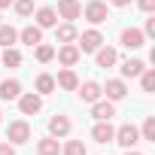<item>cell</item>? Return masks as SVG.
I'll return each instance as SVG.
<instances>
[{"instance_id":"6da1fadb","label":"cell","mask_w":155,"mask_h":155,"mask_svg":"<svg viewBox=\"0 0 155 155\" xmlns=\"http://www.w3.org/2000/svg\"><path fill=\"white\" fill-rule=\"evenodd\" d=\"M104 46V34L97 31V28H88V31H82L79 37H76V49H79L82 55H88V52H97Z\"/></svg>"},{"instance_id":"7a4b0ae2","label":"cell","mask_w":155,"mask_h":155,"mask_svg":"<svg viewBox=\"0 0 155 155\" xmlns=\"http://www.w3.org/2000/svg\"><path fill=\"white\" fill-rule=\"evenodd\" d=\"M31 140V125L25 122V119H15V122H9V128H6V143H12V146H21V143H28Z\"/></svg>"},{"instance_id":"3957f363","label":"cell","mask_w":155,"mask_h":155,"mask_svg":"<svg viewBox=\"0 0 155 155\" xmlns=\"http://www.w3.org/2000/svg\"><path fill=\"white\" fill-rule=\"evenodd\" d=\"M113 143H119L122 149H134V146L140 143V128H134L131 122H128V125H122V128H116Z\"/></svg>"},{"instance_id":"277c9868","label":"cell","mask_w":155,"mask_h":155,"mask_svg":"<svg viewBox=\"0 0 155 155\" xmlns=\"http://www.w3.org/2000/svg\"><path fill=\"white\" fill-rule=\"evenodd\" d=\"M82 15H85L91 25H104V21L110 18V6L104 3V0H88L85 9H82Z\"/></svg>"},{"instance_id":"5b68a950","label":"cell","mask_w":155,"mask_h":155,"mask_svg":"<svg viewBox=\"0 0 155 155\" xmlns=\"http://www.w3.org/2000/svg\"><path fill=\"white\" fill-rule=\"evenodd\" d=\"M18 110H21V116H37L43 110V94H37V91L18 94Z\"/></svg>"},{"instance_id":"8992f818","label":"cell","mask_w":155,"mask_h":155,"mask_svg":"<svg viewBox=\"0 0 155 155\" xmlns=\"http://www.w3.org/2000/svg\"><path fill=\"white\" fill-rule=\"evenodd\" d=\"M55 58L64 64V67H76L82 58V52L76 49V43H61V49H55Z\"/></svg>"},{"instance_id":"52a82bcc","label":"cell","mask_w":155,"mask_h":155,"mask_svg":"<svg viewBox=\"0 0 155 155\" xmlns=\"http://www.w3.org/2000/svg\"><path fill=\"white\" fill-rule=\"evenodd\" d=\"M58 18H64V21H73V18H79L82 15V3L79 0H58Z\"/></svg>"},{"instance_id":"ba28073f","label":"cell","mask_w":155,"mask_h":155,"mask_svg":"<svg viewBox=\"0 0 155 155\" xmlns=\"http://www.w3.org/2000/svg\"><path fill=\"white\" fill-rule=\"evenodd\" d=\"M76 88H79L82 104H94V101L104 97V88H101V82H94V79H88V82H82V85H76Z\"/></svg>"},{"instance_id":"9c48e42d","label":"cell","mask_w":155,"mask_h":155,"mask_svg":"<svg viewBox=\"0 0 155 155\" xmlns=\"http://www.w3.org/2000/svg\"><path fill=\"white\" fill-rule=\"evenodd\" d=\"M104 88V94H107V101H122L125 94H128V85H125V79H107V85H101Z\"/></svg>"},{"instance_id":"30bf717a","label":"cell","mask_w":155,"mask_h":155,"mask_svg":"<svg viewBox=\"0 0 155 155\" xmlns=\"http://www.w3.org/2000/svg\"><path fill=\"white\" fill-rule=\"evenodd\" d=\"M76 85H79V76L73 73V67H64L58 73V79H55V88H64V91H76Z\"/></svg>"},{"instance_id":"8fae6325","label":"cell","mask_w":155,"mask_h":155,"mask_svg":"<svg viewBox=\"0 0 155 155\" xmlns=\"http://www.w3.org/2000/svg\"><path fill=\"white\" fill-rule=\"evenodd\" d=\"M119 40H122V46H125V49H140V46L146 43V37H143V31H140V28H125Z\"/></svg>"},{"instance_id":"7c38bea8","label":"cell","mask_w":155,"mask_h":155,"mask_svg":"<svg viewBox=\"0 0 155 155\" xmlns=\"http://www.w3.org/2000/svg\"><path fill=\"white\" fill-rule=\"evenodd\" d=\"M91 116H94L97 122H107V119H113V116H116V104L101 97V101H94V104H91Z\"/></svg>"},{"instance_id":"4fadbf2b","label":"cell","mask_w":155,"mask_h":155,"mask_svg":"<svg viewBox=\"0 0 155 155\" xmlns=\"http://www.w3.org/2000/svg\"><path fill=\"white\" fill-rule=\"evenodd\" d=\"M70 128H73V125H70L67 116H52V119H49V137H58V140H61V137L70 134Z\"/></svg>"},{"instance_id":"5bb4252c","label":"cell","mask_w":155,"mask_h":155,"mask_svg":"<svg viewBox=\"0 0 155 155\" xmlns=\"http://www.w3.org/2000/svg\"><path fill=\"white\" fill-rule=\"evenodd\" d=\"M18 40L25 43V46H37V43H43V28H37V25H28V28H21L18 31Z\"/></svg>"},{"instance_id":"9a60e30c","label":"cell","mask_w":155,"mask_h":155,"mask_svg":"<svg viewBox=\"0 0 155 155\" xmlns=\"http://www.w3.org/2000/svg\"><path fill=\"white\" fill-rule=\"evenodd\" d=\"M91 137H94L97 143H113V137H116V128L110 125V119H107V122H97V125L91 128Z\"/></svg>"},{"instance_id":"2e32d148","label":"cell","mask_w":155,"mask_h":155,"mask_svg":"<svg viewBox=\"0 0 155 155\" xmlns=\"http://www.w3.org/2000/svg\"><path fill=\"white\" fill-rule=\"evenodd\" d=\"M18 94H21L18 79H3L0 82V101H18Z\"/></svg>"},{"instance_id":"e0dca14e","label":"cell","mask_w":155,"mask_h":155,"mask_svg":"<svg viewBox=\"0 0 155 155\" xmlns=\"http://www.w3.org/2000/svg\"><path fill=\"white\" fill-rule=\"evenodd\" d=\"M79 31L73 28V21H64V25H55V40L58 43H76Z\"/></svg>"},{"instance_id":"ac0fdd59","label":"cell","mask_w":155,"mask_h":155,"mask_svg":"<svg viewBox=\"0 0 155 155\" xmlns=\"http://www.w3.org/2000/svg\"><path fill=\"white\" fill-rule=\"evenodd\" d=\"M55 25H58V12L52 6H40L37 9V28L46 31V28H55Z\"/></svg>"},{"instance_id":"d6986e66","label":"cell","mask_w":155,"mask_h":155,"mask_svg":"<svg viewBox=\"0 0 155 155\" xmlns=\"http://www.w3.org/2000/svg\"><path fill=\"white\" fill-rule=\"evenodd\" d=\"M94 61H97V67H104V70H107V67H113V64L119 61V52H116V49H110V46H101V49L94 52Z\"/></svg>"},{"instance_id":"ffe728a7","label":"cell","mask_w":155,"mask_h":155,"mask_svg":"<svg viewBox=\"0 0 155 155\" xmlns=\"http://www.w3.org/2000/svg\"><path fill=\"white\" fill-rule=\"evenodd\" d=\"M143 70H146V64H143L140 58H128V61H122V76H125V79H137Z\"/></svg>"},{"instance_id":"44dd1931","label":"cell","mask_w":155,"mask_h":155,"mask_svg":"<svg viewBox=\"0 0 155 155\" xmlns=\"http://www.w3.org/2000/svg\"><path fill=\"white\" fill-rule=\"evenodd\" d=\"M37 155H61L58 137H43V140H37Z\"/></svg>"},{"instance_id":"7402d4cb","label":"cell","mask_w":155,"mask_h":155,"mask_svg":"<svg viewBox=\"0 0 155 155\" xmlns=\"http://www.w3.org/2000/svg\"><path fill=\"white\" fill-rule=\"evenodd\" d=\"M0 64H3V67H18L21 64V52L15 46H6L3 52H0Z\"/></svg>"},{"instance_id":"603a6c76","label":"cell","mask_w":155,"mask_h":155,"mask_svg":"<svg viewBox=\"0 0 155 155\" xmlns=\"http://www.w3.org/2000/svg\"><path fill=\"white\" fill-rule=\"evenodd\" d=\"M34 58H37L40 64L55 61V46H49V43H37V46H34Z\"/></svg>"},{"instance_id":"cb8c5ba5","label":"cell","mask_w":155,"mask_h":155,"mask_svg":"<svg viewBox=\"0 0 155 155\" xmlns=\"http://www.w3.org/2000/svg\"><path fill=\"white\" fill-rule=\"evenodd\" d=\"M18 43V31L12 28V25H0V46H15Z\"/></svg>"},{"instance_id":"d4e9b609","label":"cell","mask_w":155,"mask_h":155,"mask_svg":"<svg viewBox=\"0 0 155 155\" xmlns=\"http://www.w3.org/2000/svg\"><path fill=\"white\" fill-rule=\"evenodd\" d=\"M55 91V76L52 73H40L37 76V94H52Z\"/></svg>"},{"instance_id":"484cf974","label":"cell","mask_w":155,"mask_h":155,"mask_svg":"<svg viewBox=\"0 0 155 155\" xmlns=\"http://www.w3.org/2000/svg\"><path fill=\"white\" fill-rule=\"evenodd\" d=\"M61 155H88L82 140H67V146H61Z\"/></svg>"},{"instance_id":"4316f807","label":"cell","mask_w":155,"mask_h":155,"mask_svg":"<svg viewBox=\"0 0 155 155\" xmlns=\"http://www.w3.org/2000/svg\"><path fill=\"white\" fill-rule=\"evenodd\" d=\"M140 140L155 143V116H146V122H143V128H140Z\"/></svg>"},{"instance_id":"83f0119b","label":"cell","mask_w":155,"mask_h":155,"mask_svg":"<svg viewBox=\"0 0 155 155\" xmlns=\"http://www.w3.org/2000/svg\"><path fill=\"white\" fill-rule=\"evenodd\" d=\"M137 79H140V85H143V91H155V70H143L140 76H137Z\"/></svg>"},{"instance_id":"f1b7e54d","label":"cell","mask_w":155,"mask_h":155,"mask_svg":"<svg viewBox=\"0 0 155 155\" xmlns=\"http://www.w3.org/2000/svg\"><path fill=\"white\" fill-rule=\"evenodd\" d=\"M12 6H15V12H18L21 18H28V15L34 12V0H12Z\"/></svg>"},{"instance_id":"f546056e","label":"cell","mask_w":155,"mask_h":155,"mask_svg":"<svg viewBox=\"0 0 155 155\" xmlns=\"http://www.w3.org/2000/svg\"><path fill=\"white\" fill-rule=\"evenodd\" d=\"M143 37H155V15L146 18V25H143Z\"/></svg>"},{"instance_id":"4dcf8cb0","label":"cell","mask_w":155,"mask_h":155,"mask_svg":"<svg viewBox=\"0 0 155 155\" xmlns=\"http://www.w3.org/2000/svg\"><path fill=\"white\" fill-rule=\"evenodd\" d=\"M137 6H140L143 12H149V15H152V12H155V0H137Z\"/></svg>"},{"instance_id":"1f68e13d","label":"cell","mask_w":155,"mask_h":155,"mask_svg":"<svg viewBox=\"0 0 155 155\" xmlns=\"http://www.w3.org/2000/svg\"><path fill=\"white\" fill-rule=\"evenodd\" d=\"M0 155H15V146L3 140V143H0Z\"/></svg>"},{"instance_id":"d6a6232c","label":"cell","mask_w":155,"mask_h":155,"mask_svg":"<svg viewBox=\"0 0 155 155\" xmlns=\"http://www.w3.org/2000/svg\"><path fill=\"white\" fill-rule=\"evenodd\" d=\"M113 6H131V0H110Z\"/></svg>"},{"instance_id":"836d02e7","label":"cell","mask_w":155,"mask_h":155,"mask_svg":"<svg viewBox=\"0 0 155 155\" xmlns=\"http://www.w3.org/2000/svg\"><path fill=\"white\" fill-rule=\"evenodd\" d=\"M6 6H12V0H0V9H6Z\"/></svg>"},{"instance_id":"e575fe53","label":"cell","mask_w":155,"mask_h":155,"mask_svg":"<svg viewBox=\"0 0 155 155\" xmlns=\"http://www.w3.org/2000/svg\"><path fill=\"white\" fill-rule=\"evenodd\" d=\"M125 155H143V152H137V149H125Z\"/></svg>"},{"instance_id":"d590c367","label":"cell","mask_w":155,"mask_h":155,"mask_svg":"<svg viewBox=\"0 0 155 155\" xmlns=\"http://www.w3.org/2000/svg\"><path fill=\"white\" fill-rule=\"evenodd\" d=\"M0 25H3V21H0Z\"/></svg>"}]
</instances>
